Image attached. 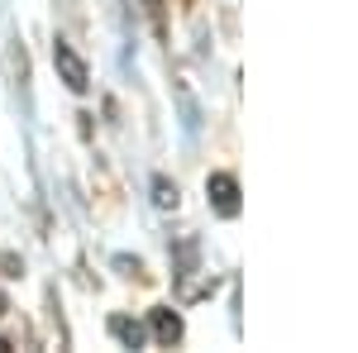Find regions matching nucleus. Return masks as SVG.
<instances>
[{"label": "nucleus", "instance_id": "nucleus-1", "mask_svg": "<svg viewBox=\"0 0 358 353\" xmlns=\"http://www.w3.org/2000/svg\"><path fill=\"white\" fill-rule=\"evenodd\" d=\"M53 67H57V77L67 82V91H77V96L91 91V67H86V57L77 53L67 38H57V43H53Z\"/></svg>", "mask_w": 358, "mask_h": 353}, {"label": "nucleus", "instance_id": "nucleus-2", "mask_svg": "<svg viewBox=\"0 0 358 353\" xmlns=\"http://www.w3.org/2000/svg\"><path fill=\"white\" fill-rule=\"evenodd\" d=\"M206 196H210V210L224 219L239 215V177L234 172H210L206 177Z\"/></svg>", "mask_w": 358, "mask_h": 353}, {"label": "nucleus", "instance_id": "nucleus-3", "mask_svg": "<svg viewBox=\"0 0 358 353\" xmlns=\"http://www.w3.org/2000/svg\"><path fill=\"white\" fill-rule=\"evenodd\" d=\"M182 334H187L182 315H177V310H167V305H158V310H153V339H158L163 349H172V344H182Z\"/></svg>", "mask_w": 358, "mask_h": 353}, {"label": "nucleus", "instance_id": "nucleus-4", "mask_svg": "<svg viewBox=\"0 0 358 353\" xmlns=\"http://www.w3.org/2000/svg\"><path fill=\"white\" fill-rule=\"evenodd\" d=\"M110 334L124 344V349H143V344H148V329L138 325V320H129V315H115V320H110Z\"/></svg>", "mask_w": 358, "mask_h": 353}, {"label": "nucleus", "instance_id": "nucleus-5", "mask_svg": "<svg viewBox=\"0 0 358 353\" xmlns=\"http://www.w3.org/2000/svg\"><path fill=\"white\" fill-rule=\"evenodd\" d=\"M153 206H158V210H177V206H182V191H177V182L153 177Z\"/></svg>", "mask_w": 358, "mask_h": 353}, {"label": "nucleus", "instance_id": "nucleus-6", "mask_svg": "<svg viewBox=\"0 0 358 353\" xmlns=\"http://www.w3.org/2000/svg\"><path fill=\"white\" fill-rule=\"evenodd\" d=\"M5 62H10V77H15V86H24V82H29V53H24V43H10Z\"/></svg>", "mask_w": 358, "mask_h": 353}, {"label": "nucleus", "instance_id": "nucleus-7", "mask_svg": "<svg viewBox=\"0 0 358 353\" xmlns=\"http://www.w3.org/2000/svg\"><path fill=\"white\" fill-rule=\"evenodd\" d=\"M143 10H148V20H153V34L167 38V10H163V0H143Z\"/></svg>", "mask_w": 358, "mask_h": 353}, {"label": "nucleus", "instance_id": "nucleus-8", "mask_svg": "<svg viewBox=\"0 0 358 353\" xmlns=\"http://www.w3.org/2000/svg\"><path fill=\"white\" fill-rule=\"evenodd\" d=\"M5 310H10V301H5V291H0V315H5Z\"/></svg>", "mask_w": 358, "mask_h": 353}, {"label": "nucleus", "instance_id": "nucleus-9", "mask_svg": "<svg viewBox=\"0 0 358 353\" xmlns=\"http://www.w3.org/2000/svg\"><path fill=\"white\" fill-rule=\"evenodd\" d=\"M0 353H10V339H5V334H0Z\"/></svg>", "mask_w": 358, "mask_h": 353}]
</instances>
